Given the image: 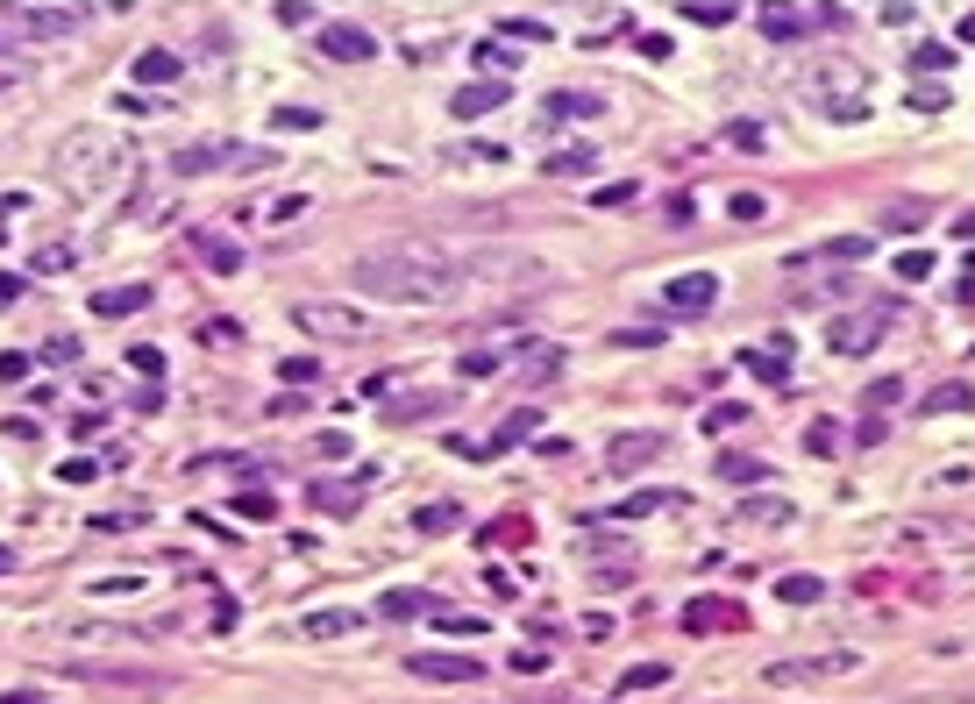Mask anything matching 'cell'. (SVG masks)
Returning <instances> with one entry per match:
<instances>
[{"mask_svg":"<svg viewBox=\"0 0 975 704\" xmlns=\"http://www.w3.org/2000/svg\"><path fill=\"white\" fill-rule=\"evenodd\" d=\"M350 284L370 292V299H392V306H456L470 271H463L456 257H442V249L399 243V249H370V257H356Z\"/></svg>","mask_w":975,"mask_h":704,"instance_id":"cell-1","label":"cell"},{"mask_svg":"<svg viewBox=\"0 0 975 704\" xmlns=\"http://www.w3.org/2000/svg\"><path fill=\"white\" fill-rule=\"evenodd\" d=\"M812 100H819V114H833V122H862V114H868V71L819 65L812 71Z\"/></svg>","mask_w":975,"mask_h":704,"instance_id":"cell-2","label":"cell"},{"mask_svg":"<svg viewBox=\"0 0 975 704\" xmlns=\"http://www.w3.org/2000/svg\"><path fill=\"white\" fill-rule=\"evenodd\" d=\"M272 164V149H235V143H192L171 157L178 178H207V171H264Z\"/></svg>","mask_w":975,"mask_h":704,"instance_id":"cell-3","label":"cell"},{"mask_svg":"<svg viewBox=\"0 0 975 704\" xmlns=\"http://www.w3.org/2000/svg\"><path fill=\"white\" fill-rule=\"evenodd\" d=\"M114 164V143L108 136H93V128H86V136H71L65 143V157H57V178H65L71 192H93L100 186V171H108Z\"/></svg>","mask_w":975,"mask_h":704,"instance_id":"cell-4","label":"cell"},{"mask_svg":"<svg viewBox=\"0 0 975 704\" xmlns=\"http://www.w3.org/2000/svg\"><path fill=\"white\" fill-rule=\"evenodd\" d=\"M883 313H890V306H862V313H833V327H827V342H833V349H840V356H868V349H876V342H883V327H890V321H883Z\"/></svg>","mask_w":975,"mask_h":704,"instance_id":"cell-5","label":"cell"},{"mask_svg":"<svg viewBox=\"0 0 975 704\" xmlns=\"http://www.w3.org/2000/svg\"><path fill=\"white\" fill-rule=\"evenodd\" d=\"M299 313V327H307V335H328V342H356L364 335V313H350V306H335V299H307V306H292Z\"/></svg>","mask_w":975,"mask_h":704,"instance_id":"cell-6","label":"cell"},{"mask_svg":"<svg viewBox=\"0 0 975 704\" xmlns=\"http://www.w3.org/2000/svg\"><path fill=\"white\" fill-rule=\"evenodd\" d=\"M862 669V655L833 648V655H805V662H769V683H819V677H847Z\"/></svg>","mask_w":975,"mask_h":704,"instance_id":"cell-7","label":"cell"},{"mask_svg":"<svg viewBox=\"0 0 975 704\" xmlns=\"http://www.w3.org/2000/svg\"><path fill=\"white\" fill-rule=\"evenodd\" d=\"M747 626V605H727V597H691L684 605V634H733Z\"/></svg>","mask_w":975,"mask_h":704,"instance_id":"cell-8","label":"cell"},{"mask_svg":"<svg viewBox=\"0 0 975 704\" xmlns=\"http://www.w3.org/2000/svg\"><path fill=\"white\" fill-rule=\"evenodd\" d=\"M819 22H840V14H812V8H762V14H755V29H762V36H776V43L812 36Z\"/></svg>","mask_w":975,"mask_h":704,"instance_id":"cell-9","label":"cell"},{"mask_svg":"<svg viewBox=\"0 0 975 704\" xmlns=\"http://www.w3.org/2000/svg\"><path fill=\"white\" fill-rule=\"evenodd\" d=\"M186 243H192V257H200L207 271H243V243H235L229 228H192Z\"/></svg>","mask_w":975,"mask_h":704,"instance_id":"cell-10","label":"cell"},{"mask_svg":"<svg viewBox=\"0 0 975 704\" xmlns=\"http://www.w3.org/2000/svg\"><path fill=\"white\" fill-rule=\"evenodd\" d=\"M8 22L14 29H29V36H65V29H79L86 22V8H8Z\"/></svg>","mask_w":975,"mask_h":704,"instance_id":"cell-11","label":"cell"},{"mask_svg":"<svg viewBox=\"0 0 975 704\" xmlns=\"http://www.w3.org/2000/svg\"><path fill=\"white\" fill-rule=\"evenodd\" d=\"M321 51L342 57V65H370L378 36H370V29H356V22H335V29H321Z\"/></svg>","mask_w":975,"mask_h":704,"instance_id":"cell-12","label":"cell"},{"mask_svg":"<svg viewBox=\"0 0 975 704\" xmlns=\"http://www.w3.org/2000/svg\"><path fill=\"white\" fill-rule=\"evenodd\" d=\"M712 299H719V278H712V271H684V278H669L663 306H677V313H705Z\"/></svg>","mask_w":975,"mask_h":704,"instance_id":"cell-13","label":"cell"},{"mask_svg":"<svg viewBox=\"0 0 975 704\" xmlns=\"http://www.w3.org/2000/svg\"><path fill=\"white\" fill-rule=\"evenodd\" d=\"M407 669L428 683H477V655H407Z\"/></svg>","mask_w":975,"mask_h":704,"instance_id":"cell-14","label":"cell"},{"mask_svg":"<svg viewBox=\"0 0 975 704\" xmlns=\"http://www.w3.org/2000/svg\"><path fill=\"white\" fill-rule=\"evenodd\" d=\"M506 100H513V86H506V79H477V86H463L448 108H456V122H470V114H491V108H506Z\"/></svg>","mask_w":975,"mask_h":704,"instance_id":"cell-15","label":"cell"},{"mask_svg":"<svg viewBox=\"0 0 975 704\" xmlns=\"http://www.w3.org/2000/svg\"><path fill=\"white\" fill-rule=\"evenodd\" d=\"M741 364H747V370H755V378H769V384H784V378H790V335H769V342H762V349H747V356H741Z\"/></svg>","mask_w":975,"mask_h":704,"instance_id":"cell-16","label":"cell"},{"mask_svg":"<svg viewBox=\"0 0 975 704\" xmlns=\"http://www.w3.org/2000/svg\"><path fill=\"white\" fill-rule=\"evenodd\" d=\"M456 399L448 392H413V399H392L385 406V427H407V421H434V413H448Z\"/></svg>","mask_w":975,"mask_h":704,"instance_id":"cell-17","label":"cell"},{"mask_svg":"<svg viewBox=\"0 0 975 704\" xmlns=\"http://www.w3.org/2000/svg\"><path fill=\"white\" fill-rule=\"evenodd\" d=\"M149 306V284H108V292H93V313L100 321H122V313Z\"/></svg>","mask_w":975,"mask_h":704,"instance_id":"cell-18","label":"cell"},{"mask_svg":"<svg viewBox=\"0 0 975 704\" xmlns=\"http://www.w3.org/2000/svg\"><path fill=\"white\" fill-rule=\"evenodd\" d=\"M663 434H620V442H612V470H634V462H655L663 456Z\"/></svg>","mask_w":975,"mask_h":704,"instance_id":"cell-19","label":"cell"},{"mask_svg":"<svg viewBox=\"0 0 975 704\" xmlns=\"http://www.w3.org/2000/svg\"><path fill=\"white\" fill-rule=\"evenodd\" d=\"M364 484H378V470H356V484H313V505H328V513H356L364 505Z\"/></svg>","mask_w":975,"mask_h":704,"instance_id":"cell-20","label":"cell"},{"mask_svg":"<svg viewBox=\"0 0 975 704\" xmlns=\"http://www.w3.org/2000/svg\"><path fill=\"white\" fill-rule=\"evenodd\" d=\"M178 71H186L178 51H143L136 57V86H178Z\"/></svg>","mask_w":975,"mask_h":704,"instance_id":"cell-21","label":"cell"},{"mask_svg":"<svg viewBox=\"0 0 975 704\" xmlns=\"http://www.w3.org/2000/svg\"><path fill=\"white\" fill-rule=\"evenodd\" d=\"M741 527H790V499H741Z\"/></svg>","mask_w":975,"mask_h":704,"instance_id":"cell-22","label":"cell"},{"mask_svg":"<svg viewBox=\"0 0 975 704\" xmlns=\"http://www.w3.org/2000/svg\"><path fill=\"white\" fill-rule=\"evenodd\" d=\"M962 406H975V384H962V378H954V384H940V392H926V399H919V413H962Z\"/></svg>","mask_w":975,"mask_h":704,"instance_id":"cell-23","label":"cell"},{"mask_svg":"<svg viewBox=\"0 0 975 704\" xmlns=\"http://www.w3.org/2000/svg\"><path fill=\"white\" fill-rule=\"evenodd\" d=\"M868 257V235H840V243H827V249H812L805 264H862Z\"/></svg>","mask_w":975,"mask_h":704,"instance_id":"cell-24","label":"cell"},{"mask_svg":"<svg viewBox=\"0 0 975 704\" xmlns=\"http://www.w3.org/2000/svg\"><path fill=\"white\" fill-rule=\"evenodd\" d=\"M307 640H335V634H356V612H313L307 626H299Z\"/></svg>","mask_w":975,"mask_h":704,"instance_id":"cell-25","label":"cell"},{"mask_svg":"<svg viewBox=\"0 0 975 704\" xmlns=\"http://www.w3.org/2000/svg\"><path fill=\"white\" fill-rule=\"evenodd\" d=\"M719 477H727V484H762L769 462H762V456H719Z\"/></svg>","mask_w":975,"mask_h":704,"instance_id":"cell-26","label":"cell"},{"mask_svg":"<svg viewBox=\"0 0 975 704\" xmlns=\"http://www.w3.org/2000/svg\"><path fill=\"white\" fill-rule=\"evenodd\" d=\"M776 597H784V605H819L827 583H819V577H776Z\"/></svg>","mask_w":975,"mask_h":704,"instance_id":"cell-27","label":"cell"},{"mask_svg":"<svg viewBox=\"0 0 975 704\" xmlns=\"http://www.w3.org/2000/svg\"><path fill=\"white\" fill-rule=\"evenodd\" d=\"M684 22H691V29H727L733 8H727V0H684Z\"/></svg>","mask_w":975,"mask_h":704,"instance_id":"cell-28","label":"cell"},{"mask_svg":"<svg viewBox=\"0 0 975 704\" xmlns=\"http://www.w3.org/2000/svg\"><path fill=\"white\" fill-rule=\"evenodd\" d=\"M378 612H385V619H407V612H434V605H428V591H385Z\"/></svg>","mask_w":975,"mask_h":704,"instance_id":"cell-29","label":"cell"},{"mask_svg":"<svg viewBox=\"0 0 975 704\" xmlns=\"http://www.w3.org/2000/svg\"><path fill=\"white\" fill-rule=\"evenodd\" d=\"M506 36H513V43H549V22H542V14H506Z\"/></svg>","mask_w":975,"mask_h":704,"instance_id":"cell-30","label":"cell"},{"mask_svg":"<svg viewBox=\"0 0 975 704\" xmlns=\"http://www.w3.org/2000/svg\"><path fill=\"white\" fill-rule=\"evenodd\" d=\"M413 527H420V534H448V527H463V513H456V505H420Z\"/></svg>","mask_w":975,"mask_h":704,"instance_id":"cell-31","label":"cell"},{"mask_svg":"<svg viewBox=\"0 0 975 704\" xmlns=\"http://www.w3.org/2000/svg\"><path fill=\"white\" fill-rule=\"evenodd\" d=\"M655 683H669V669L663 662H641V669H627V677H620V691L634 697V691H655Z\"/></svg>","mask_w":975,"mask_h":704,"instance_id":"cell-32","label":"cell"},{"mask_svg":"<svg viewBox=\"0 0 975 704\" xmlns=\"http://www.w3.org/2000/svg\"><path fill=\"white\" fill-rule=\"evenodd\" d=\"M542 114H549V122H563V114H598V100H591V93H556Z\"/></svg>","mask_w":975,"mask_h":704,"instance_id":"cell-33","label":"cell"},{"mask_svg":"<svg viewBox=\"0 0 975 704\" xmlns=\"http://www.w3.org/2000/svg\"><path fill=\"white\" fill-rule=\"evenodd\" d=\"M491 541H499V548H520V541H534V527H528V513H520V519H513V513H506V519H499V527H491Z\"/></svg>","mask_w":975,"mask_h":704,"instance_id":"cell-34","label":"cell"},{"mask_svg":"<svg viewBox=\"0 0 975 704\" xmlns=\"http://www.w3.org/2000/svg\"><path fill=\"white\" fill-rule=\"evenodd\" d=\"M727 143H733V149H769V128H762V122H733Z\"/></svg>","mask_w":975,"mask_h":704,"instance_id":"cell-35","label":"cell"},{"mask_svg":"<svg viewBox=\"0 0 975 704\" xmlns=\"http://www.w3.org/2000/svg\"><path fill=\"white\" fill-rule=\"evenodd\" d=\"M733 221H769V192H733Z\"/></svg>","mask_w":975,"mask_h":704,"instance_id":"cell-36","label":"cell"},{"mask_svg":"<svg viewBox=\"0 0 975 704\" xmlns=\"http://www.w3.org/2000/svg\"><path fill=\"white\" fill-rule=\"evenodd\" d=\"M434 626H448V634H485L477 612H448V605H434Z\"/></svg>","mask_w":975,"mask_h":704,"instance_id":"cell-37","label":"cell"},{"mask_svg":"<svg viewBox=\"0 0 975 704\" xmlns=\"http://www.w3.org/2000/svg\"><path fill=\"white\" fill-rule=\"evenodd\" d=\"M549 171H556V178H577V171H591V149H556V157H549Z\"/></svg>","mask_w":975,"mask_h":704,"instance_id":"cell-38","label":"cell"},{"mask_svg":"<svg viewBox=\"0 0 975 704\" xmlns=\"http://www.w3.org/2000/svg\"><path fill=\"white\" fill-rule=\"evenodd\" d=\"M235 513H243V519H272L278 499H272V491H243V499H235Z\"/></svg>","mask_w":975,"mask_h":704,"instance_id":"cell-39","label":"cell"},{"mask_svg":"<svg viewBox=\"0 0 975 704\" xmlns=\"http://www.w3.org/2000/svg\"><path fill=\"white\" fill-rule=\"evenodd\" d=\"M897 278L926 284V278H933V257H926V249H905V257H897Z\"/></svg>","mask_w":975,"mask_h":704,"instance_id":"cell-40","label":"cell"},{"mask_svg":"<svg viewBox=\"0 0 975 704\" xmlns=\"http://www.w3.org/2000/svg\"><path fill=\"white\" fill-rule=\"evenodd\" d=\"M741 421H747V406H712L705 413V434H733Z\"/></svg>","mask_w":975,"mask_h":704,"instance_id":"cell-41","label":"cell"},{"mask_svg":"<svg viewBox=\"0 0 975 704\" xmlns=\"http://www.w3.org/2000/svg\"><path fill=\"white\" fill-rule=\"evenodd\" d=\"M456 370H463V378H499V356H491V349H470Z\"/></svg>","mask_w":975,"mask_h":704,"instance_id":"cell-42","label":"cell"},{"mask_svg":"<svg viewBox=\"0 0 975 704\" xmlns=\"http://www.w3.org/2000/svg\"><path fill=\"white\" fill-rule=\"evenodd\" d=\"M71 264H79V257H71V249H65V243H51V249H36V271H43V278H51V271H71Z\"/></svg>","mask_w":975,"mask_h":704,"instance_id":"cell-43","label":"cell"},{"mask_svg":"<svg viewBox=\"0 0 975 704\" xmlns=\"http://www.w3.org/2000/svg\"><path fill=\"white\" fill-rule=\"evenodd\" d=\"M93 527H100V534H122V527H143V505H122V513H100Z\"/></svg>","mask_w":975,"mask_h":704,"instance_id":"cell-44","label":"cell"},{"mask_svg":"<svg viewBox=\"0 0 975 704\" xmlns=\"http://www.w3.org/2000/svg\"><path fill=\"white\" fill-rule=\"evenodd\" d=\"M641 200V186H598L591 192V206H634Z\"/></svg>","mask_w":975,"mask_h":704,"instance_id":"cell-45","label":"cell"},{"mask_svg":"<svg viewBox=\"0 0 975 704\" xmlns=\"http://www.w3.org/2000/svg\"><path fill=\"white\" fill-rule=\"evenodd\" d=\"M655 505H663V491H641V499L612 505V519H641V513H655Z\"/></svg>","mask_w":975,"mask_h":704,"instance_id":"cell-46","label":"cell"},{"mask_svg":"<svg viewBox=\"0 0 975 704\" xmlns=\"http://www.w3.org/2000/svg\"><path fill=\"white\" fill-rule=\"evenodd\" d=\"M883 221H890V228H919V221H926V200H919V206H911V200H897Z\"/></svg>","mask_w":975,"mask_h":704,"instance_id":"cell-47","label":"cell"},{"mask_svg":"<svg viewBox=\"0 0 975 704\" xmlns=\"http://www.w3.org/2000/svg\"><path fill=\"white\" fill-rule=\"evenodd\" d=\"M805 442H812V456H833L840 434H833V421H812V434H805Z\"/></svg>","mask_w":975,"mask_h":704,"instance_id":"cell-48","label":"cell"},{"mask_svg":"<svg viewBox=\"0 0 975 704\" xmlns=\"http://www.w3.org/2000/svg\"><path fill=\"white\" fill-rule=\"evenodd\" d=\"M285 378H292V384H313V378H321V364H313V356H285Z\"/></svg>","mask_w":975,"mask_h":704,"instance_id":"cell-49","label":"cell"},{"mask_svg":"<svg viewBox=\"0 0 975 704\" xmlns=\"http://www.w3.org/2000/svg\"><path fill=\"white\" fill-rule=\"evenodd\" d=\"M890 399H905V378H876V384H868V406H890Z\"/></svg>","mask_w":975,"mask_h":704,"instance_id":"cell-50","label":"cell"},{"mask_svg":"<svg viewBox=\"0 0 975 704\" xmlns=\"http://www.w3.org/2000/svg\"><path fill=\"white\" fill-rule=\"evenodd\" d=\"M129 370H143V378H164V356H157V349H136V356H129Z\"/></svg>","mask_w":975,"mask_h":704,"instance_id":"cell-51","label":"cell"},{"mask_svg":"<svg viewBox=\"0 0 975 704\" xmlns=\"http://www.w3.org/2000/svg\"><path fill=\"white\" fill-rule=\"evenodd\" d=\"M911 108H926V114H940V108H948V93H940V86H926V93H919V86H911Z\"/></svg>","mask_w":975,"mask_h":704,"instance_id":"cell-52","label":"cell"},{"mask_svg":"<svg viewBox=\"0 0 975 704\" xmlns=\"http://www.w3.org/2000/svg\"><path fill=\"white\" fill-rule=\"evenodd\" d=\"M0 378H8V384H14V378H29V356H14V349H8V356H0Z\"/></svg>","mask_w":975,"mask_h":704,"instance_id":"cell-53","label":"cell"},{"mask_svg":"<svg viewBox=\"0 0 975 704\" xmlns=\"http://www.w3.org/2000/svg\"><path fill=\"white\" fill-rule=\"evenodd\" d=\"M14 299H22V278H14V271H0V306H14Z\"/></svg>","mask_w":975,"mask_h":704,"instance_id":"cell-54","label":"cell"},{"mask_svg":"<svg viewBox=\"0 0 975 704\" xmlns=\"http://www.w3.org/2000/svg\"><path fill=\"white\" fill-rule=\"evenodd\" d=\"M954 43H968V51H975V8L962 14V22H954Z\"/></svg>","mask_w":975,"mask_h":704,"instance_id":"cell-55","label":"cell"},{"mask_svg":"<svg viewBox=\"0 0 975 704\" xmlns=\"http://www.w3.org/2000/svg\"><path fill=\"white\" fill-rule=\"evenodd\" d=\"M0 704H36V691H0Z\"/></svg>","mask_w":975,"mask_h":704,"instance_id":"cell-56","label":"cell"},{"mask_svg":"<svg viewBox=\"0 0 975 704\" xmlns=\"http://www.w3.org/2000/svg\"><path fill=\"white\" fill-rule=\"evenodd\" d=\"M954 228H962V235H968V243H975V214H962V221H954Z\"/></svg>","mask_w":975,"mask_h":704,"instance_id":"cell-57","label":"cell"},{"mask_svg":"<svg viewBox=\"0 0 975 704\" xmlns=\"http://www.w3.org/2000/svg\"><path fill=\"white\" fill-rule=\"evenodd\" d=\"M8 562H14V556H8V548H0V569H8Z\"/></svg>","mask_w":975,"mask_h":704,"instance_id":"cell-58","label":"cell"}]
</instances>
